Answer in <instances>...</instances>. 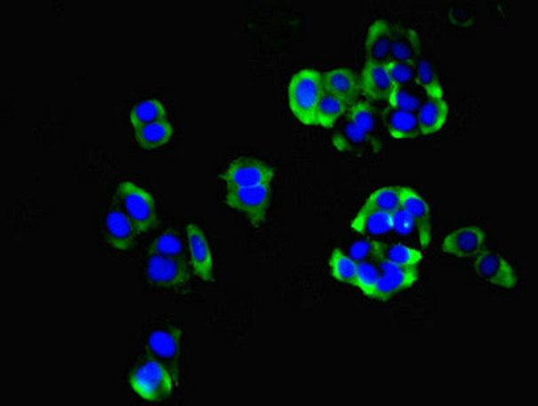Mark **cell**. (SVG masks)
<instances>
[{"mask_svg":"<svg viewBox=\"0 0 538 406\" xmlns=\"http://www.w3.org/2000/svg\"><path fill=\"white\" fill-rule=\"evenodd\" d=\"M322 94V74L317 69H302L289 80L287 89L289 108L304 125L315 126V115Z\"/></svg>","mask_w":538,"mask_h":406,"instance_id":"cell-1","label":"cell"},{"mask_svg":"<svg viewBox=\"0 0 538 406\" xmlns=\"http://www.w3.org/2000/svg\"><path fill=\"white\" fill-rule=\"evenodd\" d=\"M131 386L139 398L151 402L167 400L175 389V377L162 362L147 358L134 367Z\"/></svg>","mask_w":538,"mask_h":406,"instance_id":"cell-2","label":"cell"},{"mask_svg":"<svg viewBox=\"0 0 538 406\" xmlns=\"http://www.w3.org/2000/svg\"><path fill=\"white\" fill-rule=\"evenodd\" d=\"M116 196L123 211L136 225L139 234L154 229L157 225L156 203L149 191L134 182L121 183L116 188Z\"/></svg>","mask_w":538,"mask_h":406,"instance_id":"cell-3","label":"cell"},{"mask_svg":"<svg viewBox=\"0 0 538 406\" xmlns=\"http://www.w3.org/2000/svg\"><path fill=\"white\" fill-rule=\"evenodd\" d=\"M275 178V170L266 163L252 157L235 159L221 175V180L227 188L252 187V186H271Z\"/></svg>","mask_w":538,"mask_h":406,"instance_id":"cell-4","label":"cell"},{"mask_svg":"<svg viewBox=\"0 0 538 406\" xmlns=\"http://www.w3.org/2000/svg\"><path fill=\"white\" fill-rule=\"evenodd\" d=\"M147 281L162 289H178L190 279L187 262L183 258H168L152 252L145 266Z\"/></svg>","mask_w":538,"mask_h":406,"instance_id":"cell-5","label":"cell"},{"mask_svg":"<svg viewBox=\"0 0 538 406\" xmlns=\"http://www.w3.org/2000/svg\"><path fill=\"white\" fill-rule=\"evenodd\" d=\"M375 263L379 267L380 275L371 299L377 301H388L395 294L411 289L420 279L418 267H403L385 260H377Z\"/></svg>","mask_w":538,"mask_h":406,"instance_id":"cell-6","label":"cell"},{"mask_svg":"<svg viewBox=\"0 0 538 406\" xmlns=\"http://www.w3.org/2000/svg\"><path fill=\"white\" fill-rule=\"evenodd\" d=\"M473 268L482 281L499 289L510 290L518 284V276L513 266L503 256L487 248L473 258Z\"/></svg>","mask_w":538,"mask_h":406,"instance_id":"cell-7","label":"cell"},{"mask_svg":"<svg viewBox=\"0 0 538 406\" xmlns=\"http://www.w3.org/2000/svg\"><path fill=\"white\" fill-rule=\"evenodd\" d=\"M271 201V186L229 188L225 202L229 208L249 217L252 222H261Z\"/></svg>","mask_w":538,"mask_h":406,"instance_id":"cell-8","label":"cell"},{"mask_svg":"<svg viewBox=\"0 0 538 406\" xmlns=\"http://www.w3.org/2000/svg\"><path fill=\"white\" fill-rule=\"evenodd\" d=\"M138 234L136 225L123 209H111L106 214L105 222H103V236L114 250H131L136 244Z\"/></svg>","mask_w":538,"mask_h":406,"instance_id":"cell-9","label":"cell"},{"mask_svg":"<svg viewBox=\"0 0 538 406\" xmlns=\"http://www.w3.org/2000/svg\"><path fill=\"white\" fill-rule=\"evenodd\" d=\"M441 248L444 252L456 258H475L486 250L485 230L476 225L455 229L447 235Z\"/></svg>","mask_w":538,"mask_h":406,"instance_id":"cell-10","label":"cell"},{"mask_svg":"<svg viewBox=\"0 0 538 406\" xmlns=\"http://www.w3.org/2000/svg\"><path fill=\"white\" fill-rule=\"evenodd\" d=\"M186 236L191 266L196 275L206 282L214 281L213 253L203 230L198 225L188 224L186 227Z\"/></svg>","mask_w":538,"mask_h":406,"instance_id":"cell-11","label":"cell"},{"mask_svg":"<svg viewBox=\"0 0 538 406\" xmlns=\"http://www.w3.org/2000/svg\"><path fill=\"white\" fill-rule=\"evenodd\" d=\"M400 188V206L405 209L414 224L421 245L428 248L431 243V211L428 202L410 187Z\"/></svg>","mask_w":538,"mask_h":406,"instance_id":"cell-12","label":"cell"},{"mask_svg":"<svg viewBox=\"0 0 538 406\" xmlns=\"http://www.w3.org/2000/svg\"><path fill=\"white\" fill-rule=\"evenodd\" d=\"M421 56H423V43L420 35L408 26L392 23L390 60L414 66Z\"/></svg>","mask_w":538,"mask_h":406,"instance_id":"cell-13","label":"cell"},{"mask_svg":"<svg viewBox=\"0 0 538 406\" xmlns=\"http://www.w3.org/2000/svg\"><path fill=\"white\" fill-rule=\"evenodd\" d=\"M359 80L364 94L374 100L387 102L388 97L394 89V83L385 68V64L376 61H366Z\"/></svg>","mask_w":538,"mask_h":406,"instance_id":"cell-14","label":"cell"},{"mask_svg":"<svg viewBox=\"0 0 538 406\" xmlns=\"http://www.w3.org/2000/svg\"><path fill=\"white\" fill-rule=\"evenodd\" d=\"M323 92L345 100L346 102H356L360 92V80L352 69L336 68L322 74Z\"/></svg>","mask_w":538,"mask_h":406,"instance_id":"cell-15","label":"cell"},{"mask_svg":"<svg viewBox=\"0 0 538 406\" xmlns=\"http://www.w3.org/2000/svg\"><path fill=\"white\" fill-rule=\"evenodd\" d=\"M392 225H394V216L392 211H377L363 206L352 219L351 229L364 236H384L392 232Z\"/></svg>","mask_w":538,"mask_h":406,"instance_id":"cell-16","label":"cell"},{"mask_svg":"<svg viewBox=\"0 0 538 406\" xmlns=\"http://www.w3.org/2000/svg\"><path fill=\"white\" fill-rule=\"evenodd\" d=\"M449 117V105L445 97H426L420 110L416 111V120L421 136L439 133Z\"/></svg>","mask_w":538,"mask_h":406,"instance_id":"cell-17","label":"cell"},{"mask_svg":"<svg viewBox=\"0 0 538 406\" xmlns=\"http://www.w3.org/2000/svg\"><path fill=\"white\" fill-rule=\"evenodd\" d=\"M392 23L384 20H375L369 28L366 40V61L387 63L392 51Z\"/></svg>","mask_w":538,"mask_h":406,"instance_id":"cell-18","label":"cell"},{"mask_svg":"<svg viewBox=\"0 0 538 406\" xmlns=\"http://www.w3.org/2000/svg\"><path fill=\"white\" fill-rule=\"evenodd\" d=\"M146 346L162 361H175L182 351V330L176 327L157 328L149 335Z\"/></svg>","mask_w":538,"mask_h":406,"instance_id":"cell-19","label":"cell"},{"mask_svg":"<svg viewBox=\"0 0 538 406\" xmlns=\"http://www.w3.org/2000/svg\"><path fill=\"white\" fill-rule=\"evenodd\" d=\"M383 123L385 131L392 139H415L421 136L416 114L387 106L383 111Z\"/></svg>","mask_w":538,"mask_h":406,"instance_id":"cell-20","label":"cell"},{"mask_svg":"<svg viewBox=\"0 0 538 406\" xmlns=\"http://www.w3.org/2000/svg\"><path fill=\"white\" fill-rule=\"evenodd\" d=\"M423 259V252L415 248L400 243L388 244L374 240V262L385 260L403 267H418Z\"/></svg>","mask_w":538,"mask_h":406,"instance_id":"cell-21","label":"cell"},{"mask_svg":"<svg viewBox=\"0 0 538 406\" xmlns=\"http://www.w3.org/2000/svg\"><path fill=\"white\" fill-rule=\"evenodd\" d=\"M351 105L352 103L346 102L345 100L323 92L320 105H318L317 115H315V126H322L326 129L335 128Z\"/></svg>","mask_w":538,"mask_h":406,"instance_id":"cell-22","label":"cell"},{"mask_svg":"<svg viewBox=\"0 0 538 406\" xmlns=\"http://www.w3.org/2000/svg\"><path fill=\"white\" fill-rule=\"evenodd\" d=\"M372 139L366 133L357 128L352 121L346 118L340 128L336 129L332 136V144L337 151L354 152L366 148Z\"/></svg>","mask_w":538,"mask_h":406,"instance_id":"cell-23","label":"cell"},{"mask_svg":"<svg viewBox=\"0 0 538 406\" xmlns=\"http://www.w3.org/2000/svg\"><path fill=\"white\" fill-rule=\"evenodd\" d=\"M134 131H136L137 142L141 145L142 148L154 149L170 141L173 134V126L165 118V120L156 121V123L134 129Z\"/></svg>","mask_w":538,"mask_h":406,"instance_id":"cell-24","label":"cell"},{"mask_svg":"<svg viewBox=\"0 0 538 406\" xmlns=\"http://www.w3.org/2000/svg\"><path fill=\"white\" fill-rule=\"evenodd\" d=\"M414 72H415L416 87H420L426 97H444V89L439 75L433 64L426 57L421 56L414 64Z\"/></svg>","mask_w":538,"mask_h":406,"instance_id":"cell-25","label":"cell"},{"mask_svg":"<svg viewBox=\"0 0 538 406\" xmlns=\"http://www.w3.org/2000/svg\"><path fill=\"white\" fill-rule=\"evenodd\" d=\"M165 118H167V111H165L164 105L156 98L139 100L131 111V123L134 129L156 123V121L165 120Z\"/></svg>","mask_w":538,"mask_h":406,"instance_id":"cell-26","label":"cell"},{"mask_svg":"<svg viewBox=\"0 0 538 406\" xmlns=\"http://www.w3.org/2000/svg\"><path fill=\"white\" fill-rule=\"evenodd\" d=\"M426 95L423 90L416 85L410 87H394L392 94L388 97V107L397 108V110L408 111V113L416 114L423 106Z\"/></svg>","mask_w":538,"mask_h":406,"instance_id":"cell-27","label":"cell"},{"mask_svg":"<svg viewBox=\"0 0 538 406\" xmlns=\"http://www.w3.org/2000/svg\"><path fill=\"white\" fill-rule=\"evenodd\" d=\"M346 118L374 141L375 134H376V117H375L374 108L369 103L364 102V100H360V102L356 100L352 103Z\"/></svg>","mask_w":538,"mask_h":406,"instance_id":"cell-28","label":"cell"},{"mask_svg":"<svg viewBox=\"0 0 538 406\" xmlns=\"http://www.w3.org/2000/svg\"><path fill=\"white\" fill-rule=\"evenodd\" d=\"M328 268H330V274L336 281L352 283L354 274H356L357 262H354L348 253L337 248V250L333 251L330 259H328Z\"/></svg>","mask_w":538,"mask_h":406,"instance_id":"cell-29","label":"cell"},{"mask_svg":"<svg viewBox=\"0 0 538 406\" xmlns=\"http://www.w3.org/2000/svg\"><path fill=\"white\" fill-rule=\"evenodd\" d=\"M363 206L392 213L400 208V188L392 187V186L376 188L372 191Z\"/></svg>","mask_w":538,"mask_h":406,"instance_id":"cell-30","label":"cell"},{"mask_svg":"<svg viewBox=\"0 0 538 406\" xmlns=\"http://www.w3.org/2000/svg\"><path fill=\"white\" fill-rule=\"evenodd\" d=\"M379 275V267H377L374 260L357 263V270L352 284L360 290L361 293L366 294L367 297L371 299Z\"/></svg>","mask_w":538,"mask_h":406,"instance_id":"cell-31","label":"cell"},{"mask_svg":"<svg viewBox=\"0 0 538 406\" xmlns=\"http://www.w3.org/2000/svg\"><path fill=\"white\" fill-rule=\"evenodd\" d=\"M152 252L168 256V258L186 259L182 240L178 239V235L173 234L170 230L154 240V244H152Z\"/></svg>","mask_w":538,"mask_h":406,"instance_id":"cell-32","label":"cell"},{"mask_svg":"<svg viewBox=\"0 0 538 406\" xmlns=\"http://www.w3.org/2000/svg\"><path fill=\"white\" fill-rule=\"evenodd\" d=\"M388 74L392 76L394 87H410L415 84V72L414 66L410 64L400 63V61L388 60L385 63Z\"/></svg>","mask_w":538,"mask_h":406,"instance_id":"cell-33","label":"cell"},{"mask_svg":"<svg viewBox=\"0 0 538 406\" xmlns=\"http://www.w3.org/2000/svg\"><path fill=\"white\" fill-rule=\"evenodd\" d=\"M348 255L357 263L374 260V240H357L349 247Z\"/></svg>","mask_w":538,"mask_h":406,"instance_id":"cell-34","label":"cell"},{"mask_svg":"<svg viewBox=\"0 0 538 406\" xmlns=\"http://www.w3.org/2000/svg\"><path fill=\"white\" fill-rule=\"evenodd\" d=\"M392 216H394L392 232H395V234L400 235V236H408L415 230V224H414L413 219L405 209L400 206L397 211H392Z\"/></svg>","mask_w":538,"mask_h":406,"instance_id":"cell-35","label":"cell"}]
</instances>
